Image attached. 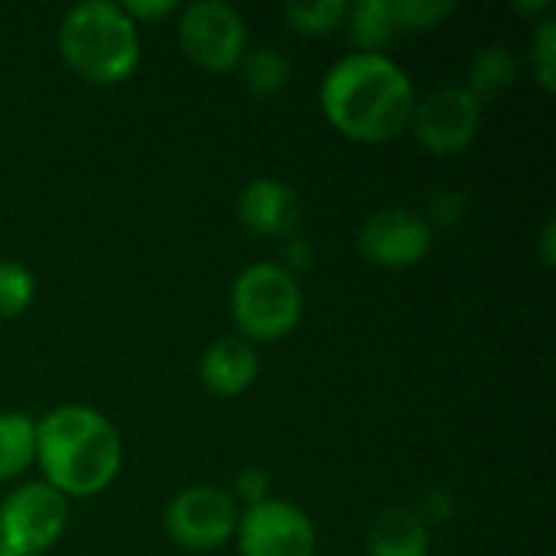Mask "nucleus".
<instances>
[{
    "label": "nucleus",
    "mask_w": 556,
    "mask_h": 556,
    "mask_svg": "<svg viewBox=\"0 0 556 556\" xmlns=\"http://www.w3.org/2000/svg\"><path fill=\"white\" fill-rule=\"evenodd\" d=\"M482 127V101L466 85H443L427 98H417L410 130L433 156L463 153Z\"/></svg>",
    "instance_id": "8"
},
{
    "label": "nucleus",
    "mask_w": 556,
    "mask_h": 556,
    "mask_svg": "<svg viewBox=\"0 0 556 556\" xmlns=\"http://www.w3.org/2000/svg\"><path fill=\"white\" fill-rule=\"evenodd\" d=\"M231 319L244 342H280L303 319V290L283 264H251L235 277Z\"/></svg>",
    "instance_id": "4"
},
{
    "label": "nucleus",
    "mask_w": 556,
    "mask_h": 556,
    "mask_svg": "<svg viewBox=\"0 0 556 556\" xmlns=\"http://www.w3.org/2000/svg\"><path fill=\"white\" fill-rule=\"evenodd\" d=\"M36 463V420L29 414H0V482L20 479Z\"/></svg>",
    "instance_id": "15"
},
{
    "label": "nucleus",
    "mask_w": 556,
    "mask_h": 556,
    "mask_svg": "<svg viewBox=\"0 0 556 556\" xmlns=\"http://www.w3.org/2000/svg\"><path fill=\"white\" fill-rule=\"evenodd\" d=\"M0 556H16V554H10V551H3V547H0Z\"/></svg>",
    "instance_id": "25"
},
{
    "label": "nucleus",
    "mask_w": 556,
    "mask_h": 556,
    "mask_svg": "<svg viewBox=\"0 0 556 556\" xmlns=\"http://www.w3.org/2000/svg\"><path fill=\"white\" fill-rule=\"evenodd\" d=\"M238 218L261 238H293L303 222V202L283 179L257 176L238 195Z\"/></svg>",
    "instance_id": "11"
},
{
    "label": "nucleus",
    "mask_w": 556,
    "mask_h": 556,
    "mask_svg": "<svg viewBox=\"0 0 556 556\" xmlns=\"http://www.w3.org/2000/svg\"><path fill=\"white\" fill-rule=\"evenodd\" d=\"M68 525V498L46 482L10 492L0 505V547L16 556H42L59 544Z\"/></svg>",
    "instance_id": "6"
},
{
    "label": "nucleus",
    "mask_w": 556,
    "mask_h": 556,
    "mask_svg": "<svg viewBox=\"0 0 556 556\" xmlns=\"http://www.w3.org/2000/svg\"><path fill=\"white\" fill-rule=\"evenodd\" d=\"M368 556H430V528L410 508H388L368 528Z\"/></svg>",
    "instance_id": "13"
},
{
    "label": "nucleus",
    "mask_w": 556,
    "mask_h": 556,
    "mask_svg": "<svg viewBox=\"0 0 556 556\" xmlns=\"http://www.w3.org/2000/svg\"><path fill=\"white\" fill-rule=\"evenodd\" d=\"M235 495H241L248 502V508L257 502H267L270 498V476L264 469H244L235 482Z\"/></svg>",
    "instance_id": "22"
},
{
    "label": "nucleus",
    "mask_w": 556,
    "mask_h": 556,
    "mask_svg": "<svg viewBox=\"0 0 556 556\" xmlns=\"http://www.w3.org/2000/svg\"><path fill=\"white\" fill-rule=\"evenodd\" d=\"M36 463L59 495L91 498L121 472V437L94 407L65 404L36 420Z\"/></svg>",
    "instance_id": "2"
},
{
    "label": "nucleus",
    "mask_w": 556,
    "mask_h": 556,
    "mask_svg": "<svg viewBox=\"0 0 556 556\" xmlns=\"http://www.w3.org/2000/svg\"><path fill=\"white\" fill-rule=\"evenodd\" d=\"M36 300V277L20 261H0V319L23 316Z\"/></svg>",
    "instance_id": "19"
},
{
    "label": "nucleus",
    "mask_w": 556,
    "mask_h": 556,
    "mask_svg": "<svg viewBox=\"0 0 556 556\" xmlns=\"http://www.w3.org/2000/svg\"><path fill=\"white\" fill-rule=\"evenodd\" d=\"M261 371V358L251 342L241 336L215 339L199 362V381L215 397H241Z\"/></svg>",
    "instance_id": "12"
},
{
    "label": "nucleus",
    "mask_w": 556,
    "mask_h": 556,
    "mask_svg": "<svg viewBox=\"0 0 556 556\" xmlns=\"http://www.w3.org/2000/svg\"><path fill=\"white\" fill-rule=\"evenodd\" d=\"M238 518V502L215 485H189L176 492L163 511V525L173 544L192 554H208L235 538Z\"/></svg>",
    "instance_id": "7"
},
{
    "label": "nucleus",
    "mask_w": 556,
    "mask_h": 556,
    "mask_svg": "<svg viewBox=\"0 0 556 556\" xmlns=\"http://www.w3.org/2000/svg\"><path fill=\"white\" fill-rule=\"evenodd\" d=\"M518 55L502 46V42H492V46H482L476 55H472V65H469V91L482 101L489 94H502L508 91L515 81H518Z\"/></svg>",
    "instance_id": "16"
},
{
    "label": "nucleus",
    "mask_w": 556,
    "mask_h": 556,
    "mask_svg": "<svg viewBox=\"0 0 556 556\" xmlns=\"http://www.w3.org/2000/svg\"><path fill=\"white\" fill-rule=\"evenodd\" d=\"M238 68H241V81L248 85V91L254 98H274L290 81V59L277 49H267V46L244 52Z\"/></svg>",
    "instance_id": "17"
},
{
    "label": "nucleus",
    "mask_w": 556,
    "mask_h": 556,
    "mask_svg": "<svg viewBox=\"0 0 556 556\" xmlns=\"http://www.w3.org/2000/svg\"><path fill=\"white\" fill-rule=\"evenodd\" d=\"M453 10H456V0H394L397 26L410 33L437 29Z\"/></svg>",
    "instance_id": "20"
},
{
    "label": "nucleus",
    "mask_w": 556,
    "mask_h": 556,
    "mask_svg": "<svg viewBox=\"0 0 556 556\" xmlns=\"http://www.w3.org/2000/svg\"><path fill=\"white\" fill-rule=\"evenodd\" d=\"M241 556H316V528L309 515L290 502L267 498L238 518Z\"/></svg>",
    "instance_id": "9"
},
{
    "label": "nucleus",
    "mask_w": 556,
    "mask_h": 556,
    "mask_svg": "<svg viewBox=\"0 0 556 556\" xmlns=\"http://www.w3.org/2000/svg\"><path fill=\"white\" fill-rule=\"evenodd\" d=\"M287 26L300 36H332L345 26L349 3L345 0H296L283 7Z\"/></svg>",
    "instance_id": "18"
},
{
    "label": "nucleus",
    "mask_w": 556,
    "mask_h": 556,
    "mask_svg": "<svg viewBox=\"0 0 556 556\" xmlns=\"http://www.w3.org/2000/svg\"><path fill=\"white\" fill-rule=\"evenodd\" d=\"M349 33L358 52H381L401 33L394 0H358L349 7Z\"/></svg>",
    "instance_id": "14"
},
{
    "label": "nucleus",
    "mask_w": 556,
    "mask_h": 556,
    "mask_svg": "<svg viewBox=\"0 0 556 556\" xmlns=\"http://www.w3.org/2000/svg\"><path fill=\"white\" fill-rule=\"evenodd\" d=\"M541 261L544 267H554V222H547V228L541 231Z\"/></svg>",
    "instance_id": "24"
},
{
    "label": "nucleus",
    "mask_w": 556,
    "mask_h": 556,
    "mask_svg": "<svg viewBox=\"0 0 556 556\" xmlns=\"http://www.w3.org/2000/svg\"><path fill=\"white\" fill-rule=\"evenodd\" d=\"M531 65L544 91H554L556 75V20L547 16L538 23V33L531 39Z\"/></svg>",
    "instance_id": "21"
},
{
    "label": "nucleus",
    "mask_w": 556,
    "mask_h": 556,
    "mask_svg": "<svg viewBox=\"0 0 556 556\" xmlns=\"http://www.w3.org/2000/svg\"><path fill=\"white\" fill-rule=\"evenodd\" d=\"M121 10L134 23H153V20H163L169 13H176V3L173 0H130V3H121Z\"/></svg>",
    "instance_id": "23"
},
{
    "label": "nucleus",
    "mask_w": 556,
    "mask_h": 556,
    "mask_svg": "<svg viewBox=\"0 0 556 556\" xmlns=\"http://www.w3.org/2000/svg\"><path fill=\"white\" fill-rule=\"evenodd\" d=\"M62 62L91 85H121L140 65V29L121 3H75L59 23Z\"/></svg>",
    "instance_id": "3"
},
{
    "label": "nucleus",
    "mask_w": 556,
    "mask_h": 556,
    "mask_svg": "<svg viewBox=\"0 0 556 556\" xmlns=\"http://www.w3.org/2000/svg\"><path fill=\"white\" fill-rule=\"evenodd\" d=\"M430 248H433L430 222L397 205L371 212L358 231L362 257L381 270H410L427 261Z\"/></svg>",
    "instance_id": "10"
},
{
    "label": "nucleus",
    "mask_w": 556,
    "mask_h": 556,
    "mask_svg": "<svg viewBox=\"0 0 556 556\" xmlns=\"http://www.w3.org/2000/svg\"><path fill=\"white\" fill-rule=\"evenodd\" d=\"M417 91L410 75L384 52H352L339 59L319 88L329 124L358 143H391L410 130Z\"/></svg>",
    "instance_id": "1"
},
{
    "label": "nucleus",
    "mask_w": 556,
    "mask_h": 556,
    "mask_svg": "<svg viewBox=\"0 0 556 556\" xmlns=\"http://www.w3.org/2000/svg\"><path fill=\"white\" fill-rule=\"evenodd\" d=\"M179 49L202 72H235L248 52L244 16L225 0H195L179 13Z\"/></svg>",
    "instance_id": "5"
}]
</instances>
